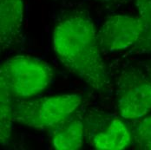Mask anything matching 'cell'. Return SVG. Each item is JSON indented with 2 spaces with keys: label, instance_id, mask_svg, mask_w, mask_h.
Segmentation results:
<instances>
[{
  "label": "cell",
  "instance_id": "7c38bea8",
  "mask_svg": "<svg viewBox=\"0 0 151 150\" xmlns=\"http://www.w3.org/2000/svg\"><path fill=\"white\" fill-rule=\"evenodd\" d=\"M148 74H149V76H150V78L151 80V62L150 63V66H149V68H148Z\"/></svg>",
  "mask_w": 151,
  "mask_h": 150
},
{
  "label": "cell",
  "instance_id": "3957f363",
  "mask_svg": "<svg viewBox=\"0 0 151 150\" xmlns=\"http://www.w3.org/2000/svg\"><path fill=\"white\" fill-rule=\"evenodd\" d=\"M82 103V96L63 94L37 99H15L12 120L39 130H52L71 116Z\"/></svg>",
  "mask_w": 151,
  "mask_h": 150
},
{
  "label": "cell",
  "instance_id": "7a4b0ae2",
  "mask_svg": "<svg viewBox=\"0 0 151 150\" xmlns=\"http://www.w3.org/2000/svg\"><path fill=\"white\" fill-rule=\"evenodd\" d=\"M53 70L44 61L30 56H16L2 62L0 92L13 99L35 96L50 84Z\"/></svg>",
  "mask_w": 151,
  "mask_h": 150
},
{
  "label": "cell",
  "instance_id": "8992f818",
  "mask_svg": "<svg viewBox=\"0 0 151 150\" xmlns=\"http://www.w3.org/2000/svg\"><path fill=\"white\" fill-rule=\"evenodd\" d=\"M24 0H0V47L6 50L23 39Z\"/></svg>",
  "mask_w": 151,
  "mask_h": 150
},
{
  "label": "cell",
  "instance_id": "4fadbf2b",
  "mask_svg": "<svg viewBox=\"0 0 151 150\" xmlns=\"http://www.w3.org/2000/svg\"><path fill=\"white\" fill-rule=\"evenodd\" d=\"M98 1H100V2H106V1H108V0H98Z\"/></svg>",
  "mask_w": 151,
  "mask_h": 150
},
{
  "label": "cell",
  "instance_id": "5b68a950",
  "mask_svg": "<svg viewBox=\"0 0 151 150\" xmlns=\"http://www.w3.org/2000/svg\"><path fill=\"white\" fill-rule=\"evenodd\" d=\"M144 31L140 16L115 15L107 17L97 30L101 48L109 50H122L138 44Z\"/></svg>",
  "mask_w": 151,
  "mask_h": 150
},
{
  "label": "cell",
  "instance_id": "52a82bcc",
  "mask_svg": "<svg viewBox=\"0 0 151 150\" xmlns=\"http://www.w3.org/2000/svg\"><path fill=\"white\" fill-rule=\"evenodd\" d=\"M132 141L131 130L118 117L109 119L101 129L91 135L92 146L96 149H124L131 144Z\"/></svg>",
  "mask_w": 151,
  "mask_h": 150
},
{
  "label": "cell",
  "instance_id": "8fae6325",
  "mask_svg": "<svg viewBox=\"0 0 151 150\" xmlns=\"http://www.w3.org/2000/svg\"><path fill=\"white\" fill-rule=\"evenodd\" d=\"M131 133L141 149L151 150V117L137 119L131 127Z\"/></svg>",
  "mask_w": 151,
  "mask_h": 150
},
{
  "label": "cell",
  "instance_id": "6da1fadb",
  "mask_svg": "<svg viewBox=\"0 0 151 150\" xmlns=\"http://www.w3.org/2000/svg\"><path fill=\"white\" fill-rule=\"evenodd\" d=\"M97 30L87 11L63 17L53 31V50L63 65L93 90L105 92L109 86L100 52Z\"/></svg>",
  "mask_w": 151,
  "mask_h": 150
},
{
  "label": "cell",
  "instance_id": "9c48e42d",
  "mask_svg": "<svg viewBox=\"0 0 151 150\" xmlns=\"http://www.w3.org/2000/svg\"><path fill=\"white\" fill-rule=\"evenodd\" d=\"M15 99L10 97L8 95L0 92V139L1 144L5 145L10 140L12 133V104Z\"/></svg>",
  "mask_w": 151,
  "mask_h": 150
},
{
  "label": "cell",
  "instance_id": "ba28073f",
  "mask_svg": "<svg viewBox=\"0 0 151 150\" xmlns=\"http://www.w3.org/2000/svg\"><path fill=\"white\" fill-rule=\"evenodd\" d=\"M72 115L52 129L50 140L54 149L76 150L82 148L84 135L83 123L79 118L73 117Z\"/></svg>",
  "mask_w": 151,
  "mask_h": 150
},
{
  "label": "cell",
  "instance_id": "277c9868",
  "mask_svg": "<svg viewBox=\"0 0 151 150\" xmlns=\"http://www.w3.org/2000/svg\"><path fill=\"white\" fill-rule=\"evenodd\" d=\"M116 103L122 118L137 120L151 111V80L135 69H127L117 80Z\"/></svg>",
  "mask_w": 151,
  "mask_h": 150
},
{
  "label": "cell",
  "instance_id": "30bf717a",
  "mask_svg": "<svg viewBox=\"0 0 151 150\" xmlns=\"http://www.w3.org/2000/svg\"><path fill=\"white\" fill-rule=\"evenodd\" d=\"M139 16L143 22L144 31L138 47L151 50V0H135Z\"/></svg>",
  "mask_w": 151,
  "mask_h": 150
}]
</instances>
